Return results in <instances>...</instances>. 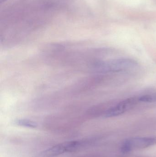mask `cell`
<instances>
[{
    "label": "cell",
    "mask_w": 156,
    "mask_h": 157,
    "mask_svg": "<svg viewBox=\"0 0 156 157\" xmlns=\"http://www.w3.org/2000/svg\"><path fill=\"white\" fill-rule=\"evenodd\" d=\"M138 63L134 60L122 58L109 61H97L91 66V70L95 72L100 73H116L125 71L136 68Z\"/></svg>",
    "instance_id": "cell-1"
},
{
    "label": "cell",
    "mask_w": 156,
    "mask_h": 157,
    "mask_svg": "<svg viewBox=\"0 0 156 157\" xmlns=\"http://www.w3.org/2000/svg\"><path fill=\"white\" fill-rule=\"evenodd\" d=\"M155 144L156 138L154 137H133L124 142L122 145V151L125 154L135 149L147 148Z\"/></svg>",
    "instance_id": "cell-2"
},
{
    "label": "cell",
    "mask_w": 156,
    "mask_h": 157,
    "mask_svg": "<svg viewBox=\"0 0 156 157\" xmlns=\"http://www.w3.org/2000/svg\"><path fill=\"white\" fill-rule=\"evenodd\" d=\"M138 101V98H131L126 99L116 105L106 109L104 112V117L111 118L121 115L126 111L130 109Z\"/></svg>",
    "instance_id": "cell-3"
},
{
    "label": "cell",
    "mask_w": 156,
    "mask_h": 157,
    "mask_svg": "<svg viewBox=\"0 0 156 157\" xmlns=\"http://www.w3.org/2000/svg\"><path fill=\"white\" fill-rule=\"evenodd\" d=\"M67 153L66 142L58 144L43 151L41 154L43 157H55Z\"/></svg>",
    "instance_id": "cell-4"
},
{
    "label": "cell",
    "mask_w": 156,
    "mask_h": 157,
    "mask_svg": "<svg viewBox=\"0 0 156 157\" xmlns=\"http://www.w3.org/2000/svg\"><path fill=\"white\" fill-rule=\"evenodd\" d=\"M14 122L16 125L24 127L31 128H34L37 127V124L35 122L27 119H18L16 120Z\"/></svg>",
    "instance_id": "cell-5"
},
{
    "label": "cell",
    "mask_w": 156,
    "mask_h": 157,
    "mask_svg": "<svg viewBox=\"0 0 156 157\" xmlns=\"http://www.w3.org/2000/svg\"><path fill=\"white\" fill-rule=\"evenodd\" d=\"M139 101L144 102H154L156 101V94H146L138 98Z\"/></svg>",
    "instance_id": "cell-6"
},
{
    "label": "cell",
    "mask_w": 156,
    "mask_h": 157,
    "mask_svg": "<svg viewBox=\"0 0 156 157\" xmlns=\"http://www.w3.org/2000/svg\"><path fill=\"white\" fill-rule=\"evenodd\" d=\"M6 1H7V0H0V2H1V3H2L6 2Z\"/></svg>",
    "instance_id": "cell-7"
}]
</instances>
